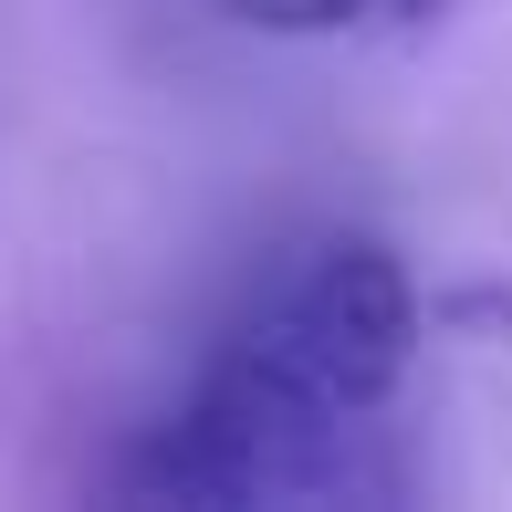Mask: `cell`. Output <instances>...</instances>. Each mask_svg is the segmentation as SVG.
<instances>
[{
    "mask_svg": "<svg viewBox=\"0 0 512 512\" xmlns=\"http://www.w3.org/2000/svg\"><path fill=\"white\" fill-rule=\"evenodd\" d=\"M418 356V283L387 241H324L209 356V377L136 439L147 502H293L345 492V450L377 429Z\"/></svg>",
    "mask_w": 512,
    "mask_h": 512,
    "instance_id": "cell-1",
    "label": "cell"
},
{
    "mask_svg": "<svg viewBox=\"0 0 512 512\" xmlns=\"http://www.w3.org/2000/svg\"><path fill=\"white\" fill-rule=\"evenodd\" d=\"M387 11H398V21H429V11H439V0H387Z\"/></svg>",
    "mask_w": 512,
    "mask_h": 512,
    "instance_id": "cell-3",
    "label": "cell"
},
{
    "mask_svg": "<svg viewBox=\"0 0 512 512\" xmlns=\"http://www.w3.org/2000/svg\"><path fill=\"white\" fill-rule=\"evenodd\" d=\"M220 11H241L251 32H345V21L387 11V0H220Z\"/></svg>",
    "mask_w": 512,
    "mask_h": 512,
    "instance_id": "cell-2",
    "label": "cell"
}]
</instances>
